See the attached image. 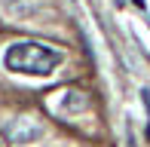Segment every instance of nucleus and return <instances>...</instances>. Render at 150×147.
<instances>
[{"instance_id":"obj_1","label":"nucleus","mask_w":150,"mask_h":147,"mask_svg":"<svg viewBox=\"0 0 150 147\" xmlns=\"http://www.w3.org/2000/svg\"><path fill=\"white\" fill-rule=\"evenodd\" d=\"M61 61H64L61 49L37 43V40H18V43L6 46L3 52V68L22 74V77H49Z\"/></svg>"},{"instance_id":"obj_2","label":"nucleus","mask_w":150,"mask_h":147,"mask_svg":"<svg viewBox=\"0 0 150 147\" xmlns=\"http://www.w3.org/2000/svg\"><path fill=\"white\" fill-rule=\"evenodd\" d=\"M3 135L9 138L12 144H31L34 138L43 135V126L34 123V119H28V117H18V119H12V123L3 126Z\"/></svg>"},{"instance_id":"obj_3","label":"nucleus","mask_w":150,"mask_h":147,"mask_svg":"<svg viewBox=\"0 0 150 147\" xmlns=\"http://www.w3.org/2000/svg\"><path fill=\"white\" fill-rule=\"evenodd\" d=\"M147 138H150V126H147Z\"/></svg>"}]
</instances>
